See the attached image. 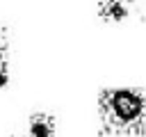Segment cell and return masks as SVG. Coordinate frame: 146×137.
Instances as JSON below:
<instances>
[{
	"mask_svg": "<svg viewBox=\"0 0 146 137\" xmlns=\"http://www.w3.org/2000/svg\"><path fill=\"white\" fill-rule=\"evenodd\" d=\"M98 121L103 135L146 132V91L137 84H114L98 91Z\"/></svg>",
	"mask_w": 146,
	"mask_h": 137,
	"instance_id": "1",
	"label": "cell"
},
{
	"mask_svg": "<svg viewBox=\"0 0 146 137\" xmlns=\"http://www.w3.org/2000/svg\"><path fill=\"white\" fill-rule=\"evenodd\" d=\"M96 14L103 23L119 25V23H125L135 14V5L130 0H100L96 5Z\"/></svg>",
	"mask_w": 146,
	"mask_h": 137,
	"instance_id": "2",
	"label": "cell"
},
{
	"mask_svg": "<svg viewBox=\"0 0 146 137\" xmlns=\"http://www.w3.org/2000/svg\"><path fill=\"white\" fill-rule=\"evenodd\" d=\"M57 135V119L50 112H32L23 137H55Z\"/></svg>",
	"mask_w": 146,
	"mask_h": 137,
	"instance_id": "3",
	"label": "cell"
},
{
	"mask_svg": "<svg viewBox=\"0 0 146 137\" xmlns=\"http://www.w3.org/2000/svg\"><path fill=\"white\" fill-rule=\"evenodd\" d=\"M11 68H9V27L0 21V91L9 84Z\"/></svg>",
	"mask_w": 146,
	"mask_h": 137,
	"instance_id": "4",
	"label": "cell"
}]
</instances>
